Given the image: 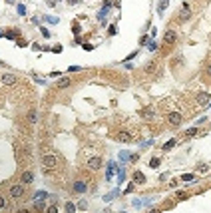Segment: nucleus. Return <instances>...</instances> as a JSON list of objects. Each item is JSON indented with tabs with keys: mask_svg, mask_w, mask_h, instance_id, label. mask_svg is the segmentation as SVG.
<instances>
[{
	"mask_svg": "<svg viewBox=\"0 0 211 213\" xmlns=\"http://www.w3.org/2000/svg\"><path fill=\"white\" fill-rule=\"evenodd\" d=\"M18 213H30V211H28V209H22V211H18Z\"/></svg>",
	"mask_w": 211,
	"mask_h": 213,
	"instance_id": "nucleus-33",
	"label": "nucleus"
},
{
	"mask_svg": "<svg viewBox=\"0 0 211 213\" xmlns=\"http://www.w3.org/2000/svg\"><path fill=\"white\" fill-rule=\"evenodd\" d=\"M46 213H58V205H50L46 209Z\"/></svg>",
	"mask_w": 211,
	"mask_h": 213,
	"instance_id": "nucleus-24",
	"label": "nucleus"
},
{
	"mask_svg": "<svg viewBox=\"0 0 211 213\" xmlns=\"http://www.w3.org/2000/svg\"><path fill=\"white\" fill-rule=\"evenodd\" d=\"M133 183H145V175L139 173V171H136L133 173Z\"/></svg>",
	"mask_w": 211,
	"mask_h": 213,
	"instance_id": "nucleus-16",
	"label": "nucleus"
},
{
	"mask_svg": "<svg viewBox=\"0 0 211 213\" xmlns=\"http://www.w3.org/2000/svg\"><path fill=\"white\" fill-rule=\"evenodd\" d=\"M197 133V127H191V130H185V138H191Z\"/></svg>",
	"mask_w": 211,
	"mask_h": 213,
	"instance_id": "nucleus-20",
	"label": "nucleus"
},
{
	"mask_svg": "<svg viewBox=\"0 0 211 213\" xmlns=\"http://www.w3.org/2000/svg\"><path fill=\"white\" fill-rule=\"evenodd\" d=\"M158 64H155V62H152V64H147V66H145V74H147V76H153V74H158Z\"/></svg>",
	"mask_w": 211,
	"mask_h": 213,
	"instance_id": "nucleus-12",
	"label": "nucleus"
},
{
	"mask_svg": "<svg viewBox=\"0 0 211 213\" xmlns=\"http://www.w3.org/2000/svg\"><path fill=\"white\" fill-rule=\"evenodd\" d=\"M70 82H72V80H70L68 76H64V78H60V80L56 82V88H60V90H62V88H68V86H70Z\"/></svg>",
	"mask_w": 211,
	"mask_h": 213,
	"instance_id": "nucleus-13",
	"label": "nucleus"
},
{
	"mask_svg": "<svg viewBox=\"0 0 211 213\" xmlns=\"http://www.w3.org/2000/svg\"><path fill=\"white\" fill-rule=\"evenodd\" d=\"M181 122H183V116H181L179 112H169L167 113V124H171L173 127H179Z\"/></svg>",
	"mask_w": 211,
	"mask_h": 213,
	"instance_id": "nucleus-4",
	"label": "nucleus"
},
{
	"mask_svg": "<svg viewBox=\"0 0 211 213\" xmlns=\"http://www.w3.org/2000/svg\"><path fill=\"white\" fill-rule=\"evenodd\" d=\"M173 146H175V140H169L167 143H163V152H169Z\"/></svg>",
	"mask_w": 211,
	"mask_h": 213,
	"instance_id": "nucleus-19",
	"label": "nucleus"
},
{
	"mask_svg": "<svg viewBox=\"0 0 211 213\" xmlns=\"http://www.w3.org/2000/svg\"><path fill=\"white\" fill-rule=\"evenodd\" d=\"M102 163H104V161H102L100 155H88L86 157V167L90 171H98L100 167H102Z\"/></svg>",
	"mask_w": 211,
	"mask_h": 213,
	"instance_id": "nucleus-3",
	"label": "nucleus"
},
{
	"mask_svg": "<svg viewBox=\"0 0 211 213\" xmlns=\"http://www.w3.org/2000/svg\"><path fill=\"white\" fill-rule=\"evenodd\" d=\"M181 179H183V181H191L193 175H191V173H187V175H181Z\"/></svg>",
	"mask_w": 211,
	"mask_h": 213,
	"instance_id": "nucleus-28",
	"label": "nucleus"
},
{
	"mask_svg": "<svg viewBox=\"0 0 211 213\" xmlns=\"http://www.w3.org/2000/svg\"><path fill=\"white\" fill-rule=\"evenodd\" d=\"M78 205H74V203H66V213H76Z\"/></svg>",
	"mask_w": 211,
	"mask_h": 213,
	"instance_id": "nucleus-18",
	"label": "nucleus"
},
{
	"mask_svg": "<svg viewBox=\"0 0 211 213\" xmlns=\"http://www.w3.org/2000/svg\"><path fill=\"white\" fill-rule=\"evenodd\" d=\"M130 155H132V153H127V152L119 153V157H122V160H124V161H127V160H130Z\"/></svg>",
	"mask_w": 211,
	"mask_h": 213,
	"instance_id": "nucleus-26",
	"label": "nucleus"
},
{
	"mask_svg": "<svg viewBox=\"0 0 211 213\" xmlns=\"http://www.w3.org/2000/svg\"><path fill=\"white\" fill-rule=\"evenodd\" d=\"M58 163H62V155L58 152L48 149V152L42 153V165L46 169H54V167H58Z\"/></svg>",
	"mask_w": 211,
	"mask_h": 213,
	"instance_id": "nucleus-1",
	"label": "nucleus"
},
{
	"mask_svg": "<svg viewBox=\"0 0 211 213\" xmlns=\"http://www.w3.org/2000/svg\"><path fill=\"white\" fill-rule=\"evenodd\" d=\"M159 165V157H152V161H149V167H158Z\"/></svg>",
	"mask_w": 211,
	"mask_h": 213,
	"instance_id": "nucleus-22",
	"label": "nucleus"
},
{
	"mask_svg": "<svg viewBox=\"0 0 211 213\" xmlns=\"http://www.w3.org/2000/svg\"><path fill=\"white\" fill-rule=\"evenodd\" d=\"M4 207H6V197L0 195V209H4Z\"/></svg>",
	"mask_w": 211,
	"mask_h": 213,
	"instance_id": "nucleus-25",
	"label": "nucleus"
},
{
	"mask_svg": "<svg viewBox=\"0 0 211 213\" xmlns=\"http://www.w3.org/2000/svg\"><path fill=\"white\" fill-rule=\"evenodd\" d=\"M26 122L28 124H30V126H34V124H38V112H36V110H30V112L26 113Z\"/></svg>",
	"mask_w": 211,
	"mask_h": 213,
	"instance_id": "nucleus-8",
	"label": "nucleus"
},
{
	"mask_svg": "<svg viewBox=\"0 0 211 213\" xmlns=\"http://www.w3.org/2000/svg\"><path fill=\"white\" fill-rule=\"evenodd\" d=\"M175 38H177V34L173 32V30H167V32H165V36H163V40L169 42V44H171V42H175Z\"/></svg>",
	"mask_w": 211,
	"mask_h": 213,
	"instance_id": "nucleus-14",
	"label": "nucleus"
},
{
	"mask_svg": "<svg viewBox=\"0 0 211 213\" xmlns=\"http://www.w3.org/2000/svg\"><path fill=\"white\" fill-rule=\"evenodd\" d=\"M149 213H161V211H159V209H155V211H149Z\"/></svg>",
	"mask_w": 211,
	"mask_h": 213,
	"instance_id": "nucleus-34",
	"label": "nucleus"
},
{
	"mask_svg": "<svg viewBox=\"0 0 211 213\" xmlns=\"http://www.w3.org/2000/svg\"><path fill=\"white\" fill-rule=\"evenodd\" d=\"M147 48H149V50H152V52H153V50H158V42H155V40H152V42H149V44H147Z\"/></svg>",
	"mask_w": 211,
	"mask_h": 213,
	"instance_id": "nucleus-21",
	"label": "nucleus"
},
{
	"mask_svg": "<svg viewBox=\"0 0 211 213\" xmlns=\"http://www.w3.org/2000/svg\"><path fill=\"white\" fill-rule=\"evenodd\" d=\"M20 181L24 183V185H30L34 181V173L30 171V169H26V171H22V175H20Z\"/></svg>",
	"mask_w": 211,
	"mask_h": 213,
	"instance_id": "nucleus-6",
	"label": "nucleus"
},
{
	"mask_svg": "<svg viewBox=\"0 0 211 213\" xmlns=\"http://www.w3.org/2000/svg\"><path fill=\"white\" fill-rule=\"evenodd\" d=\"M72 30H74L76 34H78V32H80V26H78V24H72Z\"/></svg>",
	"mask_w": 211,
	"mask_h": 213,
	"instance_id": "nucleus-32",
	"label": "nucleus"
},
{
	"mask_svg": "<svg viewBox=\"0 0 211 213\" xmlns=\"http://www.w3.org/2000/svg\"><path fill=\"white\" fill-rule=\"evenodd\" d=\"M189 16H191V12H189V6H187V4H183V6H181V20H187Z\"/></svg>",
	"mask_w": 211,
	"mask_h": 213,
	"instance_id": "nucleus-15",
	"label": "nucleus"
},
{
	"mask_svg": "<svg viewBox=\"0 0 211 213\" xmlns=\"http://www.w3.org/2000/svg\"><path fill=\"white\" fill-rule=\"evenodd\" d=\"M18 14H26V8H24V4H18Z\"/></svg>",
	"mask_w": 211,
	"mask_h": 213,
	"instance_id": "nucleus-29",
	"label": "nucleus"
},
{
	"mask_svg": "<svg viewBox=\"0 0 211 213\" xmlns=\"http://www.w3.org/2000/svg\"><path fill=\"white\" fill-rule=\"evenodd\" d=\"M187 197H189V195H187V193H183V191L177 193V199H187Z\"/></svg>",
	"mask_w": 211,
	"mask_h": 213,
	"instance_id": "nucleus-27",
	"label": "nucleus"
},
{
	"mask_svg": "<svg viewBox=\"0 0 211 213\" xmlns=\"http://www.w3.org/2000/svg\"><path fill=\"white\" fill-rule=\"evenodd\" d=\"M24 193H26L24 183H14V185L8 187V195H10V199H20Z\"/></svg>",
	"mask_w": 211,
	"mask_h": 213,
	"instance_id": "nucleus-2",
	"label": "nucleus"
},
{
	"mask_svg": "<svg viewBox=\"0 0 211 213\" xmlns=\"http://www.w3.org/2000/svg\"><path fill=\"white\" fill-rule=\"evenodd\" d=\"M205 74H207V76H209V78H211V62H209V64H207V68H205Z\"/></svg>",
	"mask_w": 211,
	"mask_h": 213,
	"instance_id": "nucleus-30",
	"label": "nucleus"
},
{
	"mask_svg": "<svg viewBox=\"0 0 211 213\" xmlns=\"http://www.w3.org/2000/svg\"><path fill=\"white\" fill-rule=\"evenodd\" d=\"M195 102H197V104H201V106H203V104H207V102H209V94H207V92H199L197 98H195Z\"/></svg>",
	"mask_w": 211,
	"mask_h": 213,
	"instance_id": "nucleus-11",
	"label": "nucleus"
},
{
	"mask_svg": "<svg viewBox=\"0 0 211 213\" xmlns=\"http://www.w3.org/2000/svg\"><path fill=\"white\" fill-rule=\"evenodd\" d=\"M78 209H88V201H78Z\"/></svg>",
	"mask_w": 211,
	"mask_h": 213,
	"instance_id": "nucleus-23",
	"label": "nucleus"
},
{
	"mask_svg": "<svg viewBox=\"0 0 211 213\" xmlns=\"http://www.w3.org/2000/svg\"><path fill=\"white\" fill-rule=\"evenodd\" d=\"M116 138H118V141H133V135L130 132H119Z\"/></svg>",
	"mask_w": 211,
	"mask_h": 213,
	"instance_id": "nucleus-9",
	"label": "nucleus"
},
{
	"mask_svg": "<svg viewBox=\"0 0 211 213\" xmlns=\"http://www.w3.org/2000/svg\"><path fill=\"white\" fill-rule=\"evenodd\" d=\"M72 189H74L76 193H86V189H88V183H86V181H82V179H78V181H74Z\"/></svg>",
	"mask_w": 211,
	"mask_h": 213,
	"instance_id": "nucleus-7",
	"label": "nucleus"
},
{
	"mask_svg": "<svg viewBox=\"0 0 211 213\" xmlns=\"http://www.w3.org/2000/svg\"><path fill=\"white\" fill-rule=\"evenodd\" d=\"M2 84H6V86L16 84V76H14V74H4V76H2Z\"/></svg>",
	"mask_w": 211,
	"mask_h": 213,
	"instance_id": "nucleus-10",
	"label": "nucleus"
},
{
	"mask_svg": "<svg viewBox=\"0 0 211 213\" xmlns=\"http://www.w3.org/2000/svg\"><path fill=\"white\" fill-rule=\"evenodd\" d=\"M46 199H48V193H46V191H36V193H34V197H32L34 207L42 209V207H44V201H46Z\"/></svg>",
	"mask_w": 211,
	"mask_h": 213,
	"instance_id": "nucleus-5",
	"label": "nucleus"
},
{
	"mask_svg": "<svg viewBox=\"0 0 211 213\" xmlns=\"http://www.w3.org/2000/svg\"><path fill=\"white\" fill-rule=\"evenodd\" d=\"M167 2H169V0H161V2H159V6H158V14H159V16H163V10H165V6H167Z\"/></svg>",
	"mask_w": 211,
	"mask_h": 213,
	"instance_id": "nucleus-17",
	"label": "nucleus"
},
{
	"mask_svg": "<svg viewBox=\"0 0 211 213\" xmlns=\"http://www.w3.org/2000/svg\"><path fill=\"white\" fill-rule=\"evenodd\" d=\"M133 187H136V183H130V185H127V189H125V191L130 193V191H133Z\"/></svg>",
	"mask_w": 211,
	"mask_h": 213,
	"instance_id": "nucleus-31",
	"label": "nucleus"
}]
</instances>
